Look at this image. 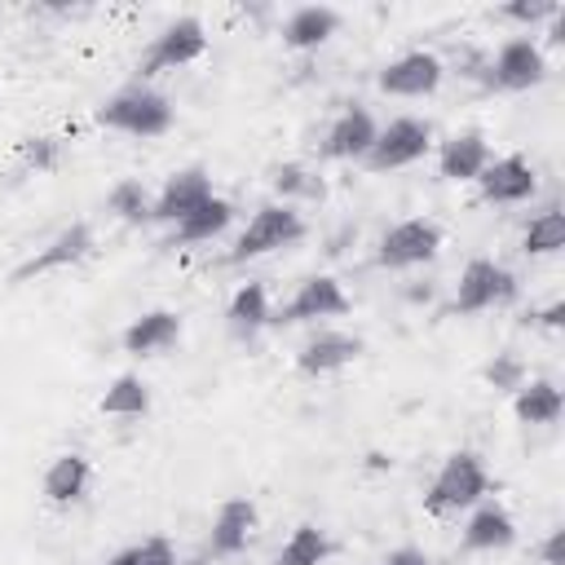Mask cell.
Returning <instances> with one entry per match:
<instances>
[{
  "instance_id": "cell-1",
  "label": "cell",
  "mask_w": 565,
  "mask_h": 565,
  "mask_svg": "<svg viewBox=\"0 0 565 565\" xmlns=\"http://www.w3.org/2000/svg\"><path fill=\"white\" fill-rule=\"evenodd\" d=\"M93 119L102 128H110V132H124V137H141L146 141V137H163L177 124V106L154 84L132 79V84L115 88L110 97H102L97 110H93Z\"/></svg>"
},
{
  "instance_id": "cell-2",
  "label": "cell",
  "mask_w": 565,
  "mask_h": 565,
  "mask_svg": "<svg viewBox=\"0 0 565 565\" xmlns=\"http://www.w3.org/2000/svg\"><path fill=\"white\" fill-rule=\"evenodd\" d=\"M486 494H490V472H486L481 455L477 450H455L433 472V481L424 490V512L428 516H459V512L477 508Z\"/></svg>"
},
{
  "instance_id": "cell-3",
  "label": "cell",
  "mask_w": 565,
  "mask_h": 565,
  "mask_svg": "<svg viewBox=\"0 0 565 565\" xmlns=\"http://www.w3.org/2000/svg\"><path fill=\"white\" fill-rule=\"evenodd\" d=\"M309 230H305V216L296 212V203H260L252 216H247V225H243V234L234 238V247L225 252V265H247V260H260V256H269V252H282V247H296L300 238H305Z\"/></svg>"
},
{
  "instance_id": "cell-4",
  "label": "cell",
  "mask_w": 565,
  "mask_h": 565,
  "mask_svg": "<svg viewBox=\"0 0 565 565\" xmlns=\"http://www.w3.org/2000/svg\"><path fill=\"white\" fill-rule=\"evenodd\" d=\"M203 53H207V26H203L199 18H190V13H181V18H172L159 35H150V44H146L141 57H137V79L150 84L154 75L181 71V66L199 62Z\"/></svg>"
},
{
  "instance_id": "cell-5",
  "label": "cell",
  "mask_w": 565,
  "mask_h": 565,
  "mask_svg": "<svg viewBox=\"0 0 565 565\" xmlns=\"http://www.w3.org/2000/svg\"><path fill=\"white\" fill-rule=\"evenodd\" d=\"M521 291L516 274L494 260V256H477L459 269V282H455V296H450V313H486V309H503L512 305Z\"/></svg>"
},
{
  "instance_id": "cell-6",
  "label": "cell",
  "mask_w": 565,
  "mask_h": 565,
  "mask_svg": "<svg viewBox=\"0 0 565 565\" xmlns=\"http://www.w3.org/2000/svg\"><path fill=\"white\" fill-rule=\"evenodd\" d=\"M256 530H260V508H256L247 494L221 499V508H216L212 521H207V534H203V547H199V565L238 556V552L256 539Z\"/></svg>"
},
{
  "instance_id": "cell-7",
  "label": "cell",
  "mask_w": 565,
  "mask_h": 565,
  "mask_svg": "<svg viewBox=\"0 0 565 565\" xmlns=\"http://www.w3.org/2000/svg\"><path fill=\"white\" fill-rule=\"evenodd\" d=\"M428 150H433V124L419 115H397L375 132V141L366 150V168L371 172H397V168L419 163Z\"/></svg>"
},
{
  "instance_id": "cell-8",
  "label": "cell",
  "mask_w": 565,
  "mask_h": 565,
  "mask_svg": "<svg viewBox=\"0 0 565 565\" xmlns=\"http://www.w3.org/2000/svg\"><path fill=\"white\" fill-rule=\"evenodd\" d=\"M437 252H441V225L428 216H406L380 234L375 265L380 269H415V265H428Z\"/></svg>"
},
{
  "instance_id": "cell-9",
  "label": "cell",
  "mask_w": 565,
  "mask_h": 565,
  "mask_svg": "<svg viewBox=\"0 0 565 565\" xmlns=\"http://www.w3.org/2000/svg\"><path fill=\"white\" fill-rule=\"evenodd\" d=\"M543 79H547V53L530 35H512L486 57V88L525 93V88H534Z\"/></svg>"
},
{
  "instance_id": "cell-10",
  "label": "cell",
  "mask_w": 565,
  "mask_h": 565,
  "mask_svg": "<svg viewBox=\"0 0 565 565\" xmlns=\"http://www.w3.org/2000/svg\"><path fill=\"white\" fill-rule=\"evenodd\" d=\"M93 247H97V234H93V225L88 221H71V225H62L53 238H44L18 269H13V282H31V278H49V274H62V269H71V265H79V260H88L93 256Z\"/></svg>"
},
{
  "instance_id": "cell-11",
  "label": "cell",
  "mask_w": 565,
  "mask_h": 565,
  "mask_svg": "<svg viewBox=\"0 0 565 565\" xmlns=\"http://www.w3.org/2000/svg\"><path fill=\"white\" fill-rule=\"evenodd\" d=\"M340 313H349V291L340 287V278L309 274L296 282V291L282 300V309H274V322L300 327V322H322V318H340Z\"/></svg>"
},
{
  "instance_id": "cell-12",
  "label": "cell",
  "mask_w": 565,
  "mask_h": 565,
  "mask_svg": "<svg viewBox=\"0 0 565 565\" xmlns=\"http://www.w3.org/2000/svg\"><path fill=\"white\" fill-rule=\"evenodd\" d=\"M441 75H446V62L433 49H406L393 62L380 66L375 84L388 97H428V93L441 88Z\"/></svg>"
},
{
  "instance_id": "cell-13",
  "label": "cell",
  "mask_w": 565,
  "mask_h": 565,
  "mask_svg": "<svg viewBox=\"0 0 565 565\" xmlns=\"http://www.w3.org/2000/svg\"><path fill=\"white\" fill-rule=\"evenodd\" d=\"M358 358H362V335H349V331H335V327H318L296 349V371L318 380V375H335V371L353 366Z\"/></svg>"
},
{
  "instance_id": "cell-14",
  "label": "cell",
  "mask_w": 565,
  "mask_h": 565,
  "mask_svg": "<svg viewBox=\"0 0 565 565\" xmlns=\"http://www.w3.org/2000/svg\"><path fill=\"white\" fill-rule=\"evenodd\" d=\"M380 124L375 115L362 106V102H349L327 128H322V141H318V154L322 159H366L371 141H375Z\"/></svg>"
},
{
  "instance_id": "cell-15",
  "label": "cell",
  "mask_w": 565,
  "mask_h": 565,
  "mask_svg": "<svg viewBox=\"0 0 565 565\" xmlns=\"http://www.w3.org/2000/svg\"><path fill=\"white\" fill-rule=\"evenodd\" d=\"M481 185V199L486 203H499V207H512V203H525L539 194V168L525 159V154H503V159H490L486 172L477 177Z\"/></svg>"
},
{
  "instance_id": "cell-16",
  "label": "cell",
  "mask_w": 565,
  "mask_h": 565,
  "mask_svg": "<svg viewBox=\"0 0 565 565\" xmlns=\"http://www.w3.org/2000/svg\"><path fill=\"white\" fill-rule=\"evenodd\" d=\"M216 190H212V177H207V168H177V172H168V181L159 185V194H154V212H150V221H163V225H177V221H185L203 199H212Z\"/></svg>"
},
{
  "instance_id": "cell-17",
  "label": "cell",
  "mask_w": 565,
  "mask_h": 565,
  "mask_svg": "<svg viewBox=\"0 0 565 565\" xmlns=\"http://www.w3.org/2000/svg\"><path fill=\"white\" fill-rule=\"evenodd\" d=\"M88 486H93V463L79 450L53 455L49 468H44V477H40V490H44V499L53 508H75L88 494Z\"/></svg>"
},
{
  "instance_id": "cell-18",
  "label": "cell",
  "mask_w": 565,
  "mask_h": 565,
  "mask_svg": "<svg viewBox=\"0 0 565 565\" xmlns=\"http://www.w3.org/2000/svg\"><path fill=\"white\" fill-rule=\"evenodd\" d=\"M335 31H340V13H335L331 4H296V9L278 22L282 44L296 49V53H318Z\"/></svg>"
},
{
  "instance_id": "cell-19",
  "label": "cell",
  "mask_w": 565,
  "mask_h": 565,
  "mask_svg": "<svg viewBox=\"0 0 565 565\" xmlns=\"http://www.w3.org/2000/svg\"><path fill=\"white\" fill-rule=\"evenodd\" d=\"M177 340H181V313L177 309H146L119 335L124 353H132V358H154V353L172 349Z\"/></svg>"
},
{
  "instance_id": "cell-20",
  "label": "cell",
  "mask_w": 565,
  "mask_h": 565,
  "mask_svg": "<svg viewBox=\"0 0 565 565\" xmlns=\"http://www.w3.org/2000/svg\"><path fill=\"white\" fill-rule=\"evenodd\" d=\"M512 543H516V521H512V512H508L503 503H494V499H481V503L472 508L463 534H459V547H463V552H503V547H512Z\"/></svg>"
},
{
  "instance_id": "cell-21",
  "label": "cell",
  "mask_w": 565,
  "mask_h": 565,
  "mask_svg": "<svg viewBox=\"0 0 565 565\" xmlns=\"http://www.w3.org/2000/svg\"><path fill=\"white\" fill-rule=\"evenodd\" d=\"M490 159H494V154H490L486 132L463 128V132H455V137L441 141V150H437V172H441L446 181H477Z\"/></svg>"
},
{
  "instance_id": "cell-22",
  "label": "cell",
  "mask_w": 565,
  "mask_h": 565,
  "mask_svg": "<svg viewBox=\"0 0 565 565\" xmlns=\"http://www.w3.org/2000/svg\"><path fill=\"white\" fill-rule=\"evenodd\" d=\"M269 322H274L269 291H265V282H252V278H247V282L230 296V305H225V327H230L234 340H252V335H260Z\"/></svg>"
},
{
  "instance_id": "cell-23",
  "label": "cell",
  "mask_w": 565,
  "mask_h": 565,
  "mask_svg": "<svg viewBox=\"0 0 565 565\" xmlns=\"http://www.w3.org/2000/svg\"><path fill=\"white\" fill-rule=\"evenodd\" d=\"M512 411L521 424L530 428H547L561 419L565 411V397H561V384L556 380H525L516 393H512Z\"/></svg>"
},
{
  "instance_id": "cell-24",
  "label": "cell",
  "mask_w": 565,
  "mask_h": 565,
  "mask_svg": "<svg viewBox=\"0 0 565 565\" xmlns=\"http://www.w3.org/2000/svg\"><path fill=\"white\" fill-rule=\"evenodd\" d=\"M230 221H234V203H230L225 194H212V199H203L185 221L172 225V243H212L216 234L230 230Z\"/></svg>"
},
{
  "instance_id": "cell-25",
  "label": "cell",
  "mask_w": 565,
  "mask_h": 565,
  "mask_svg": "<svg viewBox=\"0 0 565 565\" xmlns=\"http://www.w3.org/2000/svg\"><path fill=\"white\" fill-rule=\"evenodd\" d=\"M331 552H335L331 534H327L322 525H313V521H300V525L282 539V547L274 552V565H327Z\"/></svg>"
},
{
  "instance_id": "cell-26",
  "label": "cell",
  "mask_w": 565,
  "mask_h": 565,
  "mask_svg": "<svg viewBox=\"0 0 565 565\" xmlns=\"http://www.w3.org/2000/svg\"><path fill=\"white\" fill-rule=\"evenodd\" d=\"M146 411H150V384H146L141 375L124 371V375H115V380L106 384V393H102V415H110V419H141Z\"/></svg>"
},
{
  "instance_id": "cell-27",
  "label": "cell",
  "mask_w": 565,
  "mask_h": 565,
  "mask_svg": "<svg viewBox=\"0 0 565 565\" xmlns=\"http://www.w3.org/2000/svg\"><path fill=\"white\" fill-rule=\"evenodd\" d=\"M269 185H274L278 203H291V199L318 203V199L327 194V181H322L309 163H274V168H269Z\"/></svg>"
},
{
  "instance_id": "cell-28",
  "label": "cell",
  "mask_w": 565,
  "mask_h": 565,
  "mask_svg": "<svg viewBox=\"0 0 565 565\" xmlns=\"http://www.w3.org/2000/svg\"><path fill=\"white\" fill-rule=\"evenodd\" d=\"M106 212L124 225H146L150 212H154V194L137 181V177H119L110 190H106Z\"/></svg>"
},
{
  "instance_id": "cell-29",
  "label": "cell",
  "mask_w": 565,
  "mask_h": 565,
  "mask_svg": "<svg viewBox=\"0 0 565 565\" xmlns=\"http://www.w3.org/2000/svg\"><path fill=\"white\" fill-rule=\"evenodd\" d=\"M565 247V212L552 203L543 212L530 216V225L521 230V252L525 256H556Z\"/></svg>"
},
{
  "instance_id": "cell-30",
  "label": "cell",
  "mask_w": 565,
  "mask_h": 565,
  "mask_svg": "<svg viewBox=\"0 0 565 565\" xmlns=\"http://www.w3.org/2000/svg\"><path fill=\"white\" fill-rule=\"evenodd\" d=\"M62 154H66V141H62L57 132H31V137H22V146H18V168L44 177V172H53V168L62 163Z\"/></svg>"
},
{
  "instance_id": "cell-31",
  "label": "cell",
  "mask_w": 565,
  "mask_h": 565,
  "mask_svg": "<svg viewBox=\"0 0 565 565\" xmlns=\"http://www.w3.org/2000/svg\"><path fill=\"white\" fill-rule=\"evenodd\" d=\"M106 565H177V547H172V539L150 534V539H137L124 552H115Z\"/></svg>"
},
{
  "instance_id": "cell-32",
  "label": "cell",
  "mask_w": 565,
  "mask_h": 565,
  "mask_svg": "<svg viewBox=\"0 0 565 565\" xmlns=\"http://www.w3.org/2000/svg\"><path fill=\"white\" fill-rule=\"evenodd\" d=\"M486 384L494 388V393H516L525 380H530V366H525V358L521 353H512V349H503V353H494L490 362H486Z\"/></svg>"
},
{
  "instance_id": "cell-33",
  "label": "cell",
  "mask_w": 565,
  "mask_h": 565,
  "mask_svg": "<svg viewBox=\"0 0 565 565\" xmlns=\"http://www.w3.org/2000/svg\"><path fill=\"white\" fill-rule=\"evenodd\" d=\"M561 13L556 0H512V4H499L494 18L503 22H516V26H534V22H552Z\"/></svg>"
},
{
  "instance_id": "cell-34",
  "label": "cell",
  "mask_w": 565,
  "mask_h": 565,
  "mask_svg": "<svg viewBox=\"0 0 565 565\" xmlns=\"http://www.w3.org/2000/svg\"><path fill=\"white\" fill-rule=\"evenodd\" d=\"M525 322H530V327H539V331H561V327H565V300H561V296H552L547 305L530 309V313H525Z\"/></svg>"
},
{
  "instance_id": "cell-35",
  "label": "cell",
  "mask_w": 565,
  "mask_h": 565,
  "mask_svg": "<svg viewBox=\"0 0 565 565\" xmlns=\"http://www.w3.org/2000/svg\"><path fill=\"white\" fill-rule=\"evenodd\" d=\"M486 57L490 53H481V49H455V75H463V79H477V84H486Z\"/></svg>"
},
{
  "instance_id": "cell-36",
  "label": "cell",
  "mask_w": 565,
  "mask_h": 565,
  "mask_svg": "<svg viewBox=\"0 0 565 565\" xmlns=\"http://www.w3.org/2000/svg\"><path fill=\"white\" fill-rule=\"evenodd\" d=\"M534 556H539V565H565V530L552 525V530L543 534V543L534 547Z\"/></svg>"
},
{
  "instance_id": "cell-37",
  "label": "cell",
  "mask_w": 565,
  "mask_h": 565,
  "mask_svg": "<svg viewBox=\"0 0 565 565\" xmlns=\"http://www.w3.org/2000/svg\"><path fill=\"white\" fill-rule=\"evenodd\" d=\"M375 565H433V556H428L424 547H393V552H384Z\"/></svg>"
},
{
  "instance_id": "cell-38",
  "label": "cell",
  "mask_w": 565,
  "mask_h": 565,
  "mask_svg": "<svg viewBox=\"0 0 565 565\" xmlns=\"http://www.w3.org/2000/svg\"><path fill=\"white\" fill-rule=\"evenodd\" d=\"M353 238H358V230H353V225H340V230L327 238V252H331V256H340V252H344Z\"/></svg>"
}]
</instances>
